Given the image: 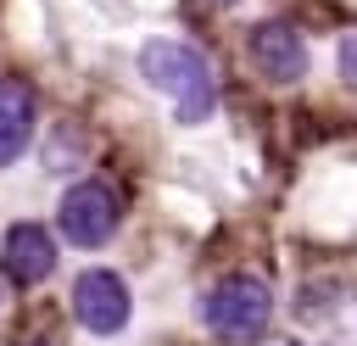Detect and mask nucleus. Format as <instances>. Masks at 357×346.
Instances as JSON below:
<instances>
[{
	"instance_id": "1",
	"label": "nucleus",
	"mask_w": 357,
	"mask_h": 346,
	"mask_svg": "<svg viewBox=\"0 0 357 346\" xmlns=\"http://www.w3.org/2000/svg\"><path fill=\"white\" fill-rule=\"evenodd\" d=\"M139 67H145V78H151L156 89L173 95L178 123H201V117L212 112V73H206V61H201L190 45H178V39H151V45L139 50Z\"/></svg>"
},
{
	"instance_id": "2",
	"label": "nucleus",
	"mask_w": 357,
	"mask_h": 346,
	"mask_svg": "<svg viewBox=\"0 0 357 346\" xmlns=\"http://www.w3.org/2000/svg\"><path fill=\"white\" fill-rule=\"evenodd\" d=\"M268 318H273V296H268V285L251 279V273H234V279H223V285L206 296V329H212L218 340H229V346L257 340V335L268 329Z\"/></svg>"
},
{
	"instance_id": "3",
	"label": "nucleus",
	"mask_w": 357,
	"mask_h": 346,
	"mask_svg": "<svg viewBox=\"0 0 357 346\" xmlns=\"http://www.w3.org/2000/svg\"><path fill=\"white\" fill-rule=\"evenodd\" d=\"M61 234H67V246H84V251H95V246H106L112 240V229H117V195L106 190V184H95V179H84V184H73L67 195H61Z\"/></svg>"
},
{
	"instance_id": "4",
	"label": "nucleus",
	"mask_w": 357,
	"mask_h": 346,
	"mask_svg": "<svg viewBox=\"0 0 357 346\" xmlns=\"http://www.w3.org/2000/svg\"><path fill=\"white\" fill-rule=\"evenodd\" d=\"M73 313H78L84 329L117 335V329L128 324V285H123L112 268H89V273H78V285H73Z\"/></svg>"
},
{
	"instance_id": "5",
	"label": "nucleus",
	"mask_w": 357,
	"mask_h": 346,
	"mask_svg": "<svg viewBox=\"0 0 357 346\" xmlns=\"http://www.w3.org/2000/svg\"><path fill=\"white\" fill-rule=\"evenodd\" d=\"M251 61L273 78V84H296L307 73V45L290 22H257L251 28Z\"/></svg>"
},
{
	"instance_id": "6",
	"label": "nucleus",
	"mask_w": 357,
	"mask_h": 346,
	"mask_svg": "<svg viewBox=\"0 0 357 346\" xmlns=\"http://www.w3.org/2000/svg\"><path fill=\"white\" fill-rule=\"evenodd\" d=\"M56 268V240L39 229V223H17L6 234V273L17 285H39L45 273Z\"/></svg>"
},
{
	"instance_id": "7",
	"label": "nucleus",
	"mask_w": 357,
	"mask_h": 346,
	"mask_svg": "<svg viewBox=\"0 0 357 346\" xmlns=\"http://www.w3.org/2000/svg\"><path fill=\"white\" fill-rule=\"evenodd\" d=\"M33 128V89L22 78H0V167L22 156Z\"/></svg>"
},
{
	"instance_id": "8",
	"label": "nucleus",
	"mask_w": 357,
	"mask_h": 346,
	"mask_svg": "<svg viewBox=\"0 0 357 346\" xmlns=\"http://www.w3.org/2000/svg\"><path fill=\"white\" fill-rule=\"evenodd\" d=\"M340 67H346V78H351V84H357V33H351V39H346V50H340Z\"/></svg>"
},
{
	"instance_id": "9",
	"label": "nucleus",
	"mask_w": 357,
	"mask_h": 346,
	"mask_svg": "<svg viewBox=\"0 0 357 346\" xmlns=\"http://www.w3.org/2000/svg\"><path fill=\"white\" fill-rule=\"evenodd\" d=\"M223 6H234V0H223Z\"/></svg>"
},
{
	"instance_id": "10",
	"label": "nucleus",
	"mask_w": 357,
	"mask_h": 346,
	"mask_svg": "<svg viewBox=\"0 0 357 346\" xmlns=\"http://www.w3.org/2000/svg\"><path fill=\"white\" fill-rule=\"evenodd\" d=\"M28 346H39V340H28Z\"/></svg>"
}]
</instances>
